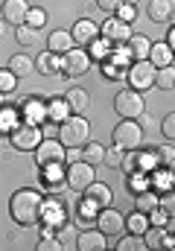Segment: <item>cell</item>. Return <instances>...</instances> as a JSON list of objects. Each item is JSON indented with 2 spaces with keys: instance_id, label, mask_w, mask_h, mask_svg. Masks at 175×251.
<instances>
[{
  "instance_id": "cell-26",
  "label": "cell",
  "mask_w": 175,
  "mask_h": 251,
  "mask_svg": "<svg viewBox=\"0 0 175 251\" xmlns=\"http://www.w3.org/2000/svg\"><path fill=\"white\" fill-rule=\"evenodd\" d=\"M155 85L161 91H173V85H175V67L173 64H164V67L155 70Z\"/></svg>"
},
{
  "instance_id": "cell-37",
  "label": "cell",
  "mask_w": 175,
  "mask_h": 251,
  "mask_svg": "<svg viewBox=\"0 0 175 251\" xmlns=\"http://www.w3.org/2000/svg\"><path fill=\"white\" fill-rule=\"evenodd\" d=\"M97 213H100V207H97L91 199H85V201L79 204V216H76V219H79V222H94Z\"/></svg>"
},
{
  "instance_id": "cell-13",
  "label": "cell",
  "mask_w": 175,
  "mask_h": 251,
  "mask_svg": "<svg viewBox=\"0 0 175 251\" xmlns=\"http://www.w3.org/2000/svg\"><path fill=\"white\" fill-rule=\"evenodd\" d=\"M41 219L44 225H53V228H61L64 219H67V210H64V201L61 199H44L41 201Z\"/></svg>"
},
{
  "instance_id": "cell-18",
  "label": "cell",
  "mask_w": 175,
  "mask_h": 251,
  "mask_svg": "<svg viewBox=\"0 0 175 251\" xmlns=\"http://www.w3.org/2000/svg\"><path fill=\"white\" fill-rule=\"evenodd\" d=\"M82 193H85V199H91L97 207H108V204H111V187L102 184V181H91Z\"/></svg>"
},
{
  "instance_id": "cell-31",
  "label": "cell",
  "mask_w": 175,
  "mask_h": 251,
  "mask_svg": "<svg viewBox=\"0 0 175 251\" xmlns=\"http://www.w3.org/2000/svg\"><path fill=\"white\" fill-rule=\"evenodd\" d=\"M146 228H149V216L140 213V210H134V213L125 219V231H128V234H143Z\"/></svg>"
},
{
  "instance_id": "cell-43",
  "label": "cell",
  "mask_w": 175,
  "mask_h": 251,
  "mask_svg": "<svg viewBox=\"0 0 175 251\" xmlns=\"http://www.w3.org/2000/svg\"><path fill=\"white\" fill-rule=\"evenodd\" d=\"M120 161H123V149H120V146H114V149H105V155H102V164H105V167L120 170Z\"/></svg>"
},
{
  "instance_id": "cell-24",
  "label": "cell",
  "mask_w": 175,
  "mask_h": 251,
  "mask_svg": "<svg viewBox=\"0 0 175 251\" xmlns=\"http://www.w3.org/2000/svg\"><path fill=\"white\" fill-rule=\"evenodd\" d=\"M9 70L21 79V76H29V70H35V59H29V56H24V53H18V56H12L9 59Z\"/></svg>"
},
{
  "instance_id": "cell-40",
  "label": "cell",
  "mask_w": 175,
  "mask_h": 251,
  "mask_svg": "<svg viewBox=\"0 0 175 251\" xmlns=\"http://www.w3.org/2000/svg\"><path fill=\"white\" fill-rule=\"evenodd\" d=\"M24 24H29L32 29H41V26L47 24V12H44V9H29V12H26V21H24Z\"/></svg>"
},
{
  "instance_id": "cell-23",
  "label": "cell",
  "mask_w": 175,
  "mask_h": 251,
  "mask_svg": "<svg viewBox=\"0 0 175 251\" xmlns=\"http://www.w3.org/2000/svg\"><path fill=\"white\" fill-rule=\"evenodd\" d=\"M35 70L38 73H44V76H53V73H61V59H58L56 53H41L38 59H35Z\"/></svg>"
},
{
  "instance_id": "cell-2",
  "label": "cell",
  "mask_w": 175,
  "mask_h": 251,
  "mask_svg": "<svg viewBox=\"0 0 175 251\" xmlns=\"http://www.w3.org/2000/svg\"><path fill=\"white\" fill-rule=\"evenodd\" d=\"M58 140H61V146L64 149H70V146H85L88 140H91V126L88 120L82 117V114H67L61 126H58Z\"/></svg>"
},
{
  "instance_id": "cell-47",
  "label": "cell",
  "mask_w": 175,
  "mask_h": 251,
  "mask_svg": "<svg viewBox=\"0 0 175 251\" xmlns=\"http://www.w3.org/2000/svg\"><path fill=\"white\" fill-rule=\"evenodd\" d=\"M120 3H123V0H97V6H100L102 12H117Z\"/></svg>"
},
{
  "instance_id": "cell-7",
  "label": "cell",
  "mask_w": 175,
  "mask_h": 251,
  "mask_svg": "<svg viewBox=\"0 0 175 251\" xmlns=\"http://www.w3.org/2000/svg\"><path fill=\"white\" fill-rule=\"evenodd\" d=\"M155 70H158V67L149 62V59H140V62L131 64L125 73H128V82H131V88L143 94V91H149V88L155 85Z\"/></svg>"
},
{
  "instance_id": "cell-16",
  "label": "cell",
  "mask_w": 175,
  "mask_h": 251,
  "mask_svg": "<svg viewBox=\"0 0 175 251\" xmlns=\"http://www.w3.org/2000/svg\"><path fill=\"white\" fill-rule=\"evenodd\" d=\"M64 102H67L70 114H82V111H88V105H91V94H88L85 88H70V91L64 94Z\"/></svg>"
},
{
  "instance_id": "cell-21",
  "label": "cell",
  "mask_w": 175,
  "mask_h": 251,
  "mask_svg": "<svg viewBox=\"0 0 175 251\" xmlns=\"http://www.w3.org/2000/svg\"><path fill=\"white\" fill-rule=\"evenodd\" d=\"M173 12H175L173 0H152L149 3V18L158 21V24H170L173 21Z\"/></svg>"
},
{
  "instance_id": "cell-17",
  "label": "cell",
  "mask_w": 175,
  "mask_h": 251,
  "mask_svg": "<svg viewBox=\"0 0 175 251\" xmlns=\"http://www.w3.org/2000/svg\"><path fill=\"white\" fill-rule=\"evenodd\" d=\"M47 47H50V53L64 56V53H67V50H73L76 44H73V35H70V29H56V32H50V38H47Z\"/></svg>"
},
{
  "instance_id": "cell-32",
  "label": "cell",
  "mask_w": 175,
  "mask_h": 251,
  "mask_svg": "<svg viewBox=\"0 0 175 251\" xmlns=\"http://www.w3.org/2000/svg\"><path fill=\"white\" fill-rule=\"evenodd\" d=\"M173 181H175V178H173V167H161L149 184H152V187H158L161 193H167V190H173Z\"/></svg>"
},
{
  "instance_id": "cell-45",
  "label": "cell",
  "mask_w": 175,
  "mask_h": 251,
  "mask_svg": "<svg viewBox=\"0 0 175 251\" xmlns=\"http://www.w3.org/2000/svg\"><path fill=\"white\" fill-rule=\"evenodd\" d=\"M161 131H164V137H167V140H173V137H175V114H173V111L164 117V123H161Z\"/></svg>"
},
{
  "instance_id": "cell-36",
  "label": "cell",
  "mask_w": 175,
  "mask_h": 251,
  "mask_svg": "<svg viewBox=\"0 0 175 251\" xmlns=\"http://www.w3.org/2000/svg\"><path fill=\"white\" fill-rule=\"evenodd\" d=\"M18 126V111L15 108H3L0 105V134H9Z\"/></svg>"
},
{
  "instance_id": "cell-9",
  "label": "cell",
  "mask_w": 175,
  "mask_h": 251,
  "mask_svg": "<svg viewBox=\"0 0 175 251\" xmlns=\"http://www.w3.org/2000/svg\"><path fill=\"white\" fill-rule=\"evenodd\" d=\"M88 70H91V56H88L85 50L73 47V50H67V53L61 56V73H64V76L76 79V76H85Z\"/></svg>"
},
{
  "instance_id": "cell-20",
  "label": "cell",
  "mask_w": 175,
  "mask_h": 251,
  "mask_svg": "<svg viewBox=\"0 0 175 251\" xmlns=\"http://www.w3.org/2000/svg\"><path fill=\"white\" fill-rule=\"evenodd\" d=\"M149 47H152V41H149L146 35H134V32H131V38L125 41V50H128L131 62H140V59H146V56H149Z\"/></svg>"
},
{
  "instance_id": "cell-29",
  "label": "cell",
  "mask_w": 175,
  "mask_h": 251,
  "mask_svg": "<svg viewBox=\"0 0 175 251\" xmlns=\"http://www.w3.org/2000/svg\"><path fill=\"white\" fill-rule=\"evenodd\" d=\"M67 114H70V108H67L64 97H61V100H50V102H47V120H53V123H61Z\"/></svg>"
},
{
  "instance_id": "cell-4",
  "label": "cell",
  "mask_w": 175,
  "mask_h": 251,
  "mask_svg": "<svg viewBox=\"0 0 175 251\" xmlns=\"http://www.w3.org/2000/svg\"><path fill=\"white\" fill-rule=\"evenodd\" d=\"M114 111L123 120H137L143 111H146V102H143V94L134 91V88H123L114 97Z\"/></svg>"
},
{
  "instance_id": "cell-11",
  "label": "cell",
  "mask_w": 175,
  "mask_h": 251,
  "mask_svg": "<svg viewBox=\"0 0 175 251\" xmlns=\"http://www.w3.org/2000/svg\"><path fill=\"white\" fill-rule=\"evenodd\" d=\"M100 35H102V38H108L111 44H125V41L131 38V24L120 21V18H108V21H102Z\"/></svg>"
},
{
  "instance_id": "cell-10",
  "label": "cell",
  "mask_w": 175,
  "mask_h": 251,
  "mask_svg": "<svg viewBox=\"0 0 175 251\" xmlns=\"http://www.w3.org/2000/svg\"><path fill=\"white\" fill-rule=\"evenodd\" d=\"M94 222H97V231H102L105 237H120L123 228H125L123 213H120V210H111V204H108V207H100V213H97Z\"/></svg>"
},
{
  "instance_id": "cell-30",
  "label": "cell",
  "mask_w": 175,
  "mask_h": 251,
  "mask_svg": "<svg viewBox=\"0 0 175 251\" xmlns=\"http://www.w3.org/2000/svg\"><path fill=\"white\" fill-rule=\"evenodd\" d=\"M102 155H105V146H100V143H91V140H88V143L82 146V161H88V164H94V167L102 164Z\"/></svg>"
},
{
  "instance_id": "cell-41",
  "label": "cell",
  "mask_w": 175,
  "mask_h": 251,
  "mask_svg": "<svg viewBox=\"0 0 175 251\" xmlns=\"http://www.w3.org/2000/svg\"><path fill=\"white\" fill-rule=\"evenodd\" d=\"M117 18H120V21H125V24H131V21L137 18V6H134V3H125V0H123V3L117 6Z\"/></svg>"
},
{
  "instance_id": "cell-50",
  "label": "cell",
  "mask_w": 175,
  "mask_h": 251,
  "mask_svg": "<svg viewBox=\"0 0 175 251\" xmlns=\"http://www.w3.org/2000/svg\"><path fill=\"white\" fill-rule=\"evenodd\" d=\"M3 102H6V94H0V105H3Z\"/></svg>"
},
{
  "instance_id": "cell-33",
  "label": "cell",
  "mask_w": 175,
  "mask_h": 251,
  "mask_svg": "<svg viewBox=\"0 0 175 251\" xmlns=\"http://www.w3.org/2000/svg\"><path fill=\"white\" fill-rule=\"evenodd\" d=\"M117 249H120V251H143V249H146V240H143V234H128V237H123V234H120Z\"/></svg>"
},
{
  "instance_id": "cell-46",
  "label": "cell",
  "mask_w": 175,
  "mask_h": 251,
  "mask_svg": "<svg viewBox=\"0 0 175 251\" xmlns=\"http://www.w3.org/2000/svg\"><path fill=\"white\" fill-rule=\"evenodd\" d=\"M38 251H61V243L56 240V234H53V237H44V240L38 243Z\"/></svg>"
},
{
  "instance_id": "cell-35",
  "label": "cell",
  "mask_w": 175,
  "mask_h": 251,
  "mask_svg": "<svg viewBox=\"0 0 175 251\" xmlns=\"http://www.w3.org/2000/svg\"><path fill=\"white\" fill-rule=\"evenodd\" d=\"M15 35H18V44H24V47H35V44H38V29H32V26H26V24H21V26L15 29Z\"/></svg>"
},
{
  "instance_id": "cell-38",
  "label": "cell",
  "mask_w": 175,
  "mask_h": 251,
  "mask_svg": "<svg viewBox=\"0 0 175 251\" xmlns=\"http://www.w3.org/2000/svg\"><path fill=\"white\" fill-rule=\"evenodd\" d=\"M128 187H131V193L137 196V193L149 190L152 184H149V176H146V173H131V176H128Z\"/></svg>"
},
{
  "instance_id": "cell-22",
  "label": "cell",
  "mask_w": 175,
  "mask_h": 251,
  "mask_svg": "<svg viewBox=\"0 0 175 251\" xmlns=\"http://www.w3.org/2000/svg\"><path fill=\"white\" fill-rule=\"evenodd\" d=\"M146 59L155 64V67L173 64V47H170L167 41H161V44H155V41H152V47H149V56H146Z\"/></svg>"
},
{
  "instance_id": "cell-39",
  "label": "cell",
  "mask_w": 175,
  "mask_h": 251,
  "mask_svg": "<svg viewBox=\"0 0 175 251\" xmlns=\"http://www.w3.org/2000/svg\"><path fill=\"white\" fill-rule=\"evenodd\" d=\"M155 155H158V164H161V167H173V161H175L173 143H164V146H158V149H155Z\"/></svg>"
},
{
  "instance_id": "cell-49",
  "label": "cell",
  "mask_w": 175,
  "mask_h": 251,
  "mask_svg": "<svg viewBox=\"0 0 175 251\" xmlns=\"http://www.w3.org/2000/svg\"><path fill=\"white\" fill-rule=\"evenodd\" d=\"M3 32H6V24H3V18H0V38H3Z\"/></svg>"
},
{
  "instance_id": "cell-28",
  "label": "cell",
  "mask_w": 175,
  "mask_h": 251,
  "mask_svg": "<svg viewBox=\"0 0 175 251\" xmlns=\"http://www.w3.org/2000/svg\"><path fill=\"white\" fill-rule=\"evenodd\" d=\"M134 207L140 210V213H152L155 207H158V193H152V190H143V193H137V201H134Z\"/></svg>"
},
{
  "instance_id": "cell-12",
  "label": "cell",
  "mask_w": 175,
  "mask_h": 251,
  "mask_svg": "<svg viewBox=\"0 0 175 251\" xmlns=\"http://www.w3.org/2000/svg\"><path fill=\"white\" fill-rule=\"evenodd\" d=\"M26 12H29L26 0H0V18H3V24L21 26L26 21Z\"/></svg>"
},
{
  "instance_id": "cell-5",
  "label": "cell",
  "mask_w": 175,
  "mask_h": 251,
  "mask_svg": "<svg viewBox=\"0 0 175 251\" xmlns=\"http://www.w3.org/2000/svg\"><path fill=\"white\" fill-rule=\"evenodd\" d=\"M91 181H97V167H94V164H88V161H82V158L73 161V164H67V170H64V184L70 190L82 193Z\"/></svg>"
},
{
  "instance_id": "cell-34",
  "label": "cell",
  "mask_w": 175,
  "mask_h": 251,
  "mask_svg": "<svg viewBox=\"0 0 175 251\" xmlns=\"http://www.w3.org/2000/svg\"><path fill=\"white\" fill-rule=\"evenodd\" d=\"M134 161H137V173H155L161 167L155 152H140V155H134Z\"/></svg>"
},
{
  "instance_id": "cell-27",
  "label": "cell",
  "mask_w": 175,
  "mask_h": 251,
  "mask_svg": "<svg viewBox=\"0 0 175 251\" xmlns=\"http://www.w3.org/2000/svg\"><path fill=\"white\" fill-rule=\"evenodd\" d=\"M88 47H91V53H88L91 59H100V62H105V59L111 56V41H108V38H102V35H100V38H94Z\"/></svg>"
},
{
  "instance_id": "cell-25",
  "label": "cell",
  "mask_w": 175,
  "mask_h": 251,
  "mask_svg": "<svg viewBox=\"0 0 175 251\" xmlns=\"http://www.w3.org/2000/svg\"><path fill=\"white\" fill-rule=\"evenodd\" d=\"M41 173H44V184H47V190H61V181H64V170H61V164L41 167Z\"/></svg>"
},
{
  "instance_id": "cell-42",
  "label": "cell",
  "mask_w": 175,
  "mask_h": 251,
  "mask_svg": "<svg viewBox=\"0 0 175 251\" xmlns=\"http://www.w3.org/2000/svg\"><path fill=\"white\" fill-rule=\"evenodd\" d=\"M18 85V76L12 70H0V94H12Z\"/></svg>"
},
{
  "instance_id": "cell-8",
  "label": "cell",
  "mask_w": 175,
  "mask_h": 251,
  "mask_svg": "<svg viewBox=\"0 0 175 251\" xmlns=\"http://www.w3.org/2000/svg\"><path fill=\"white\" fill-rule=\"evenodd\" d=\"M35 164L38 167L64 164V146H61L58 137H41V143L35 146Z\"/></svg>"
},
{
  "instance_id": "cell-6",
  "label": "cell",
  "mask_w": 175,
  "mask_h": 251,
  "mask_svg": "<svg viewBox=\"0 0 175 251\" xmlns=\"http://www.w3.org/2000/svg\"><path fill=\"white\" fill-rule=\"evenodd\" d=\"M9 140L18 152H35V146L41 143V128L32 123H18L9 131Z\"/></svg>"
},
{
  "instance_id": "cell-1",
  "label": "cell",
  "mask_w": 175,
  "mask_h": 251,
  "mask_svg": "<svg viewBox=\"0 0 175 251\" xmlns=\"http://www.w3.org/2000/svg\"><path fill=\"white\" fill-rule=\"evenodd\" d=\"M41 201H44V196H41L38 190L24 187V190H18V193H12V199H9V213H12V219H15L18 225L29 228V225H35V222H41Z\"/></svg>"
},
{
  "instance_id": "cell-14",
  "label": "cell",
  "mask_w": 175,
  "mask_h": 251,
  "mask_svg": "<svg viewBox=\"0 0 175 251\" xmlns=\"http://www.w3.org/2000/svg\"><path fill=\"white\" fill-rule=\"evenodd\" d=\"M70 35H73V44L76 47H88L94 38H100V24H94L91 18H82V21L73 24Z\"/></svg>"
},
{
  "instance_id": "cell-15",
  "label": "cell",
  "mask_w": 175,
  "mask_h": 251,
  "mask_svg": "<svg viewBox=\"0 0 175 251\" xmlns=\"http://www.w3.org/2000/svg\"><path fill=\"white\" fill-rule=\"evenodd\" d=\"M76 246H79V251H105L108 237H105L102 231H97V228H88V231H82V234H79Z\"/></svg>"
},
{
  "instance_id": "cell-19",
  "label": "cell",
  "mask_w": 175,
  "mask_h": 251,
  "mask_svg": "<svg viewBox=\"0 0 175 251\" xmlns=\"http://www.w3.org/2000/svg\"><path fill=\"white\" fill-rule=\"evenodd\" d=\"M47 120V102H41V100H26L24 102V123H32V126H38V123H44Z\"/></svg>"
},
{
  "instance_id": "cell-3",
  "label": "cell",
  "mask_w": 175,
  "mask_h": 251,
  "mask_svg": "<svg viewBox=\"0 0 175 251\" xmlns=\"http://www.w3.org/2000/svg\"><path fill=\"white\" fill-rule=\"evenodd\" d=\"M114 146H120L123 152H137L143 146V126L137 120H123L114 126V134H111Z\"/></svg>"
},
{
  "instance_id": "cell-48",
  "label": "cell",
  "mask_w": 175,
  "mask_h": 251,
  "mask_svg": "<svg viewBox=\"0 0 175 251\" xmlns=\"http://www.w3.org/2000/svg\"><path fill=\"white\" fill-rule=\"evenodd\" d=\"M56 134H58V128H56V123H53V120L41 128V137H56Z\"/></svg>"
},
{
  "instance_id": "cell-44",
  "label": "cell",
  "mask_w": 175,
  "mask_h": 251,
  "mask_svg": "<svg viewBox=\"0 0 175 251\" xmlns=\"http://www.w3.org/2000/svg\"><path fill=\"white\" fill-rule=\"evenodd\" d=\"M158 207H161L164 213H170V216H173V210H175V196H173V190H167L164 196H158Z\"/></svg>"
}]
</instances>
